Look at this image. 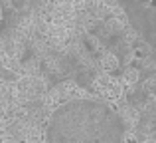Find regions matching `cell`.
I'll return each instance as SVG.
<instances>
[{"label": "cell", "mask_w": 156, "mask_h": 143, "mask_svg": "<svg viewBox=\"0 0 156 143\" xmlns=\"http://www.w3.org/2000/svg\"><path fill=\"white\" fill-rule=\"evenodd\" d=\"M44 143H134L122 115L91 96L61 101L44 121Z\"/></svg>", "instance_id": "6da1fadb"}]
</instances>
